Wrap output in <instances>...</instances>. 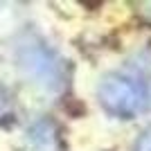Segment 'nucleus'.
I'll use <instances>...</instances> for the list:
<instances>
[{
	"instance_id": "obj_5",
	"label": "nucleus",
	"mask_w": 151,
	"mask_h": 151,
	"mask_svg": "<svg viewBox=\"0 0 151 151\" xmlns=\"http://www.w3.org/2000/svg\"><path fill=\"white\" fill-rule=\"evenodd\" d=\"M135 151H151V131H145L135 142Z\"/></svg>"
},
{
	"instance_id": "obj_3",
	"label": "nucleus",
	"mask_w": 151,
	"mask_h": 151,
	"mask_svg": "<svg viewBox=\"0 0 151 151\" xmlns=\"http://www.w3.org/2000/svg\"><path fill=\"white\" fill-rule=\"evenodd\" d=\"M25 151H63L59 126L52 120H38L25 133Z\"/></svg>"
},
{
	"instance_id": "obj_4",
	"label": "nucleus",
	"mask_w": 151,
	"mask_h": 151,
	"mask_svg": "<svg viewBox=\"0 0 151 151\" xmlns=\"http://www.w3.org/2000/svg\"><path fill=\"white\" fill-rule=\"evenodd\" d=\"M16 117H18V111H16L14 95L0 83V126L16 124Z\"/></svg>"
},
{
	"instance_id": "obj_6",
	"label": "nucleus",
	"mask_w": 151,
	"mask_h": 151,
	"mask_svg": "<svg viewBox=\"0 0 151 151\" xmlns=\"http://www.w3.org/2000/svg\"><path fill=\"white\" fill-rule=\"evenodd\" d=\"M145 7H149V14H151V2H149V5H145Z\"/></svg>"
},
{
	"instance_id": "obj_2",
	"label": "nucleus",
	"mask_w": 151,
	"mask_h": 151,
	"mask_svg": "<svg viewBox=\"0 0 151 151\" xmlns=\"http://www.w3.org/2000/svg\"><path fill=\"white\" fill-rule=\"evenodd\" d=\"M97 99L104 106V111L122 120H131L135 115L145 113L149 106V88L145 81L135 77L111 72L101 77L97 86Z\"/></svg>"
},
{
	"instance_id": "obj_1",
	"label": "nucleus",
	"mask_w": 151,
	"mask_h": 151,
	"mask_svg": "<svg viewBox=\"0 0 151 151\" xmlns=\"http://www.w3.org/2000/svg\"><path fill=\"white\" fill-rule=\"evenodd\" d=\"M16 63L27 79L50 93H61L68 86L65 61L36 34H23L14 45Z\"/></svg>"
}]
</instances>
